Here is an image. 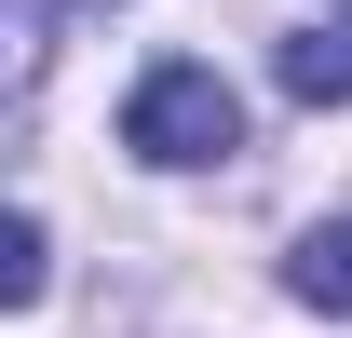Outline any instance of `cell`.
<instances>
[{
    "label": "cell",
    "instance_id": "cell-1",
    "mask_svg": "<svg viewBox=\"0 0 352 338\" xmlns=\"http://www.w3.org/2000/svg\"><path fill=\"white\" fill-rule=\"evenodd\" d=\"M122 149H135V163H163V176L230 163V149H244V95H230L217 68H190V54H176V68H149V82L122 95Z\"/></svg>",
    "mask_w": 352,
    "mask_h": 338
},
{
    "label": "cell",
    "instance_id": "cell-2",
    "mask_svg": "<svg viewBox=\"0 0 352 338\" xmlns=\"http://www.w3.org/2000/svg\"><path fill=\"white\" fill-rule=\"evenodd\" d=\"M271 82L298 95V109H352V14H325V27H298V41L271 54Z\"/></svg>",
    "mask_w": 352,
    "mask_h": 338
},
{
    "label": "cell",
    "instance_id": "cell-3",
    "mask_svg": "<svg viewBox=\"0 0 352 338\" xmlns=\"http://www.w3.org/2000/svg\"><path fill=\"white\" fill-rule=\"evenodd\" d=\"M285 284H298L311 311H339V325H352V216H325V230H298V257H285Z\"/></svg>",
    "mask_w": 352,
    "mask_h": 338
}]
</instances>
